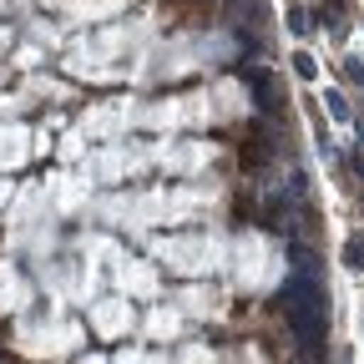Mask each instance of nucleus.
<instances>
[{
	"label": "nucleus",
	"mask_w": 364,
	"mask_h": 364,
	"mask_svg": "<svg viewBox=\"0 0 364 364\" xmlns=\"http://www.w3.org/2000/svg\"><path fill=\"white\" fill-rule=\"evenodd\" d=\"M294 71L309 81V76H314V56H304V51H299V56H294Z\"/></svg>",
	"instance_id": "nucleus-3"
},
{
	"label": "nucleus",
	"mask_w": 364,
	"mask_h": 364,
	"mask_svg": "<svg viewBox=\"0 0 364 364\" xmlns=\"http://www.w3.org/2000/svg\"><path fill=\"white\" fill-rule=\"evenodd\" d=\"M324 102H329V112H334L339 122H349V107H344V97H339V91H329V97H324Z\"/></svg>",
	"instance_id": "nucleus-2"
},
{
	"label": "nucleus",
	"mask_w": 364,
	"mask_h": 364,
	"mask_svg": "<svg viewBox=\"0 0 364 364\" xmlns=\"http://www.w3.org/2000/svg\"><path fill=\"white\" fill-rule=\"evenodd\" d=\"M344 268H364V233L344 238Z\"/></svg>",
	"instance_id": "nucleus-1"
}]
</instances>
